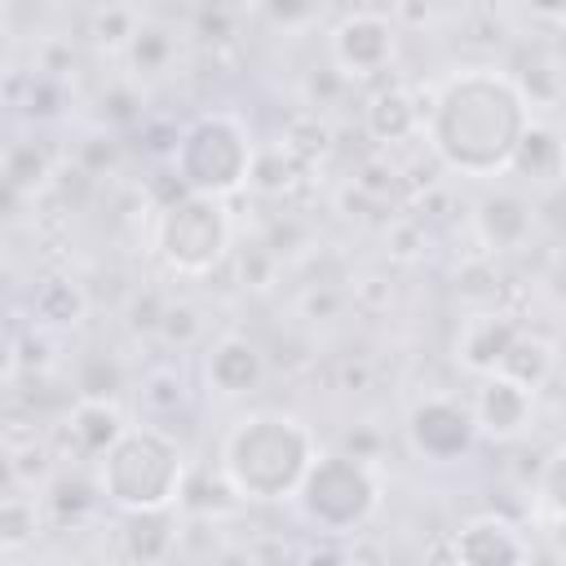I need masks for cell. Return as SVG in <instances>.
Segmentation results:
<instances>
[{"instance_id": "cell-18", "label": "cell", "mask_w": 566, "mask_h": 566, "mask_svg": "<svg viewBox=\"0 0 566 566\" xmlns=\"http://www.w3.org/2000/svg\"><path fill=\"white\" fill-rule=\"evenodd\" d=\"M88 318V292L71 274H44L27 296V323L44 332H71Z\"/></svg>"}, {"instance_id": "cell-27", "label": "cell", "mask_w": 566, "mask_h": 566, "mask_svg": "<svg viewBox=\"0 0 566 566\" xmlns=\"http://www.w3.org/2000/svg\"><path fill=\"white\" fill-rule=\"evenodd\" d=\"M230 265H234V279H239L243 292H270V287L279 283V274H283V256H279L265 239H243V243H234Z\"/></svg>"}, {"instance_id": "cell-42", "label": "cell", "mask_w": 566, "mask_h": 566, "mask_svg": "<svg viewBox=\"0 0 566 566\" xmlns=\"http://www.w3.org/2000/svg\"><path fill=\"white\" fill-rule=\"evenodd\" d=\"M349 305L363 314H385L394 305V283L385 274H363L349 283Z\"/></svg>"}, {"instance_id": "cell-24", "label": "cell", "mask_w": 566, "mask_h": 566, "mask_svg": "<svg viewBox=\"0 0 566 566\" xmlns=\"http://www.w3.org/2000/svg\"><path fill=\"white\" fill-rule=\"evenodd\" d=\"M44 500L35 491H22V486H9L4 500H0V553L4 557H18L27 544H35V535L44 531Z\"/></svg>"}, {"instance_id": "cell-39", "label": "cell", "mask_w": 566, "mask_h": 566, "mask_svg": "<svg viewBox=\"0 0 566 566\" xmlns=\"http://www.w3.org/2000/svg\"><path fill=\"white\" fill-rule=\"evenodd\" d=\"M234 9L226 4V0H203L199 4V13H195V35L203 40V44H226V40H234Z\"/></svg>"}, {"instance_id": "cell-1", "label": "cell", "mask_w": 566, "mask_h": 566, "mask_svg": "<svg viewBox=\"0 0 566 566\" xmlns=\"http://www.w3.org/2000/svg\"><path fill=\"white\" fill-rule=\"evenodd\" d=\"M424 102V146L442 172L491 181L509 177L513 150L526 133L531 102L517 75L500 66H460L420 93Z\"/></svg>"}, {"instance_id": "cell-5", "label": "cell", "mask_w": 566, "mask_h": 566, "mask_svg": "<svg viewBox=\"0 0 566 566\" xmlns=\"http://www.w3.org/2000/svg\"><path fill=\"white\" fill-rule=\"evenodd\" d=\"M380 500L385 482L376 473V460H363L340 447L318 451L292 504L314 526V535H358L380 513Z\"/></svg>"}, {"instance_id": "cell-13", "label": "cell", "mask_w": 566, "mask_h": 566, "mask_svg": "<svg viewBox=\"0 0 566 566\" xmlns=\"http://www.w3.org/2000/svg\"><path fill=\"white\" fill-rule=\"evenodd\" d=\"M451 553L464 566H517L531 562V539L500 513H478L451 535Z\"/></svg>"}, {"instance_id": "cell-32", "label": "cell", "mask_w": 566, "mask_h": 566, "mask_svg": "<svg viewBox=\"0 0 566 566\" xmlns=\"http://www.w3.org/2000/svg\"><path fill=\"white\" fill-rule=\"evenodd\" d=\"M349 84H354V80H349L336 62H327V66H314V71L301 80V97H305V106H310V111L327 115L332 106H340V102H345Z\"/></svg>"}, {"instance_id": "cell-7", "label": "cell", "mask_w": 566, "mask_h": 566, "mask_svg": "<svg viewBox=\"0 0 566 566\" xmlns=\"http://www.w3.org/2000/svg\"><path fill=\"white\" fill-rule=\"evenodd\" d=\"M407 447L424 460V464H460L473 455V447L482 442L473 407L451 398V394H424L407 407Z\"/></svg>"}, {"instance_id": "cell-38", "label": "cell", "mask_w": 566, "mask_h": 566, "mask_svg": "<svg viewBox=\"0 0 566 566\" xmlns=\"http://www.w3.org/2000/svg\"><path fill=\"white\" fill-rule=\"evenodd\" d=\"M142 93H137V80H115L106 93H102V124L111 128H128V124H142Z\"/></svg>"}, {"instance_id": "cell-35", "label": "cell", "mask_w": 566, "mask_h": 566, "mask_svg": "<svg viewBox=\"0 0 566 566\" xmlns=\"http://www.w3.org/2000/svg\"><path fill=\"white\" fill-rule=\"evenodd\" d=\"M119 389H124V367L111 354H93L75 371V394H84V398H115Z\"/></svg>"}, {"instance_id": "cell-19", "label": "cell", "mask_w": 566, "mask_h": 566, "mask_svg": "<svg viewBox=\"0 0 566 566\" xmlns=\"http://www.w3.org/2000/svg\"><path fill=\"white\" fill-rule=\"evenodd\" d=\"M40 500H44V513H49L53 526H84V522L97 513V504H106L93 464L66 469V473L57 469V473L49 478V486L40 491Z\"/></svg>"}, {"instance_id": "cell-49", "label": "cell", "mask_w": 566, "mask_h": 566, "mask_svg": "<svg viewBox=\"0 0 566 566\" xmlns=\"http://www.w3.org/2000/svg\"><path fill=\"white\" fill-rule=\"evenodd\" d=\"M398 13H402V18L411 22V27H420V22H429V4H424V9H416L411 0H398Z\"/></svg>"}, {"instance_id": "cell-30", "label": "cell", "mask_w": 566, "mask_h": 566, "mask_svg": "<svg viewBox=\"0 0 566 566\" xmlns=\"http://www.w3.org/2000/svg\"><path fill=\"white\" fill-rule=\"evenodd\" d=\"M142 18L128 9V4H102L93 18H88V40L97 53H124L128 40L137 35Z\"/></svg>"}, {"instance_id": "cell-31", "label": "cell", "mask_w": 566, "mask_h": 566, "mask_svg": "<svg viewBox=\"0 0 566 566\" xmlns=\"http://www.w3.org/2000/svg\"><path fill=\"white\" fill-rule=\"evenodd\" d=\"M283 142L305 159V164H314L327 146H332V128H327V119L318 115V111H296L287 124H283Z\"/></svg>"}, {"instance_id": "cell-4", "label": "cell", "mask_w": 566, "mask_h": 566, "mask_svg": "<svg viewBox=\"0 0 566 566\" xmlns=\"http://www.w3.org/2000/svg\"><path fill=\"white\" fill-rule=\"evenodd\" d=\"M155 261L177 279H208L234 252V217L217 195H177L172 203L155 208L150 226Z\"/></svg>"}, {"instance_id": "cell-37", "label": "cell", "mask_w": 566, "mask_h": 566, "mask_svg": "<svg viewBox=\"0 0 566 566\" xmlns=\"http://www.w3.org/2000/svg\"><path fill=\"white\" fill-rule=\"evenodd\" d=\"M349 305V292L345 287H336V283H305L301 292H296V314L301 318H310V323H327V318H336L340 310Z\"/></svg>"}, {"instance_id": "cell-43", "label": "cell", "mask_w": 566, "mask_h": 566, "mask_svg": "<svg viewBox=\"0 0 566 566\" xmlns=\"http://www.w3.org/2000/svg\"><path fill=\"white\" fill-rule=\"evenodd\" d=\"M256 9H261L274 27L296 31V27H305V22H314V18H318L323 0H256Z\"/></svg>"}, {"instance_id": "cell-20", "label": "cell", "mask_w": 566, "mask_h": 566, "mask_svg": "<svg viewBox=\"0 0 566 566\" xmlns=\"http://www.w3.org/2000/svg\"><path fill=\"white\" fill-rule=\"evenodd\" d=\"M57 177V159L49 150V142L40 137H13L4 146V190L13 199H35L53 186Z\"/></svg>"}, {"instance_id": "cell-26", "label": "cell", "mask_w": 566, "mask_h": 566, "mask_svg": "<svg viewBox=\"0 0 566 566\" xmlns=\"http://www.w3.org/2000/svg\"><path fill=\"white\" fill-rule=\"evenodd\" d=\"M500 371L504 376H513L517 385H526L531 394H539L548 380H553V371H557V349H553V340L548 336H539V332H517V340L509 345V354H504V363H500Z\"/></svg>"}, {"instance_id": "cell-2", "label": "cell", "mask_w": 566, "mask_h": 566, "mask_svg": "<svg viewBox=\"0 0 566 566\" xmlns=\"http://www.w3.org/2000/svg\"><path fill=\"white\" fill-rule=\"evenodd\" d=\"M314 460V429L283 407H256L239 416L217 447V469L243 504H292Z\"/></svg>"}, {"instance_id": "cell-16", "label": "cell", "mask_w": 566, "mask_h": 566, "mask_svg": "<svg viewBox=\"0 0 566 566\" xmlns=\"http://www.w3.org/2000/svg\"><path fill=\"white\" fill-rule=\"evenodd\" d=\"M363 128L376 146H402L416 133H424V102L407 84H380L363 102Z\"/></svg>"}, {"instance_id": "cell-45", "label": "cell", "mask_w": 566, "mask_h": 566, "mask_svg": "<svg viewBox=\"0 0 566 566\" xmlns=\"http://www.w3.org/2000/svg\"><path fill=\"white\" fill-rule=\"evenodd\" d=\"M71 62H75L71 44H57V40H49V44L40 49V57H35V71H44V75H66V71H71Z\"/></svg>"}, {"instance_id": "cell-50", "label": "cell", "mask_w": 566, "mask_h": 566, "mask_svg": "<svg viewBox=\"0 0 566 566\" xmlns=\"http://www.w3.org/2000/svg\"><path fill=\"white\" fill-rule=\"evenodd\" d=\"M562 186H566V142H562Z\"/></svg>"}, {"instance_id": "cell-41", "label": "cell", "mask_w": 566, "mask_h": 566, "mask_svg": "<svg viewBox=\"0 0 566 566\" xmlns=\"http://www.w3.org/2000/svg\"><path fill=\"white\" fill-rule=\"evenodd\" d=\"M349 181H358L367 195H376L380 203H389L407 181H402V168H394V164H385V159H371V164H363Z\"/></svg>"}, {"instance_id": "cell-28", "label": "cell", "mask_w": 566, "mask_h": 566, "mask_svg": "<svg viewBox=\"0 0 566 566\" xmlns=\"http://www.w3.org/2000/svg\"><path fill=\"white\" fill-rule=\"evenodd\" d=\"M155 340H159L168 354H186V349L203 345V314H199V305H190V301H172V296H168Z\"/></svg>"}, {"instance_id": "cell-36", "label": "cell", "mask_w": 566, "mask_h": 566, "mask_svg": "<svg viewBox=\"0 0 566 566\" xmlns=\"http://www.w3.org/2000/svg\"><path fill=\"white\" fill-rule=\"evenodd\" d=\"M535 495L553 517H566V442L544 455L539 478H535Z\"/></svg>"}, {"instance_id": "cell-21", "label": "cell", "mask_w": 566, "mask_h": 566, "mask_svg": "<svg viewBox=\"0 0 566 566\" xmlns=\"http://www.w3.org/2000/svg\"><path fill=\"white\" fill-rule=\"evenodd\" d=\"M186 402H190V380H186V371H181L177 358L150 363V367L142 371V380H137V407H142L146 420L164 424V420H172L177 411H186Z\"/></svg>"}, {"instance_id": "cell-8", "label": "cell", "mask_w": 566, "mask_h": 566, "mask_svg": "<svg viewBox=\"0 0 566 566\" xmlns=\"http://www.w3.org/2000/svg\"><path fill=\"white\" fill-rule=\"evenodd\" d=\"M327 53L349 80H376L398 57V27L380 9H354L327 31Z\"/></svg>"}, {"instance_id": "cell-44", "label": "cell", "mask_w": 566, "mask_h": 566, "mask_svg": "<svg viewBox=\"0 0 566 566\" xmlns=\"http://www.w3.org/2000/svg\"><path fill=\"white\" fill-rule=\"evenodd\" d=\"M111 164H115V142H111L106 133H93V137L80 142V150H75V168H80L84 177H97V172H106Z\"/></svg>"}, {"instance_id": "cell-22", "label": "cell", "mask_w": 566, "mask_h": 566, "mask_svg": "<svg viewBox=\"0 0 566 566\" xmlns=\"http://www.w3.org/2000/svg\"><path fill=\"white\" fill-rule=\"evenodd\" d=\"M562 133L548 124V119H531L517 150H513V164L509 172L522 177V181H562Z\"/></svg>"}, {"instance_id": "cell-25", "label": "cell", "mask_w": 566, "mask_h": 566, "mask_svg": "<svg viewBox=\"0 0 566 566\" xmlns=\"http://www.w3.org/2000/svg\"><path fill=\"white\" fill-rule=\"evenodd\" d=\"M305 172H310V164L279 137V142H270V146H256V164H252L248 190L270 195V199H283V195H292V190L305 181Z\"/></svg>"}, {"instance_id": "cell-3", "label": "cell", "mask_w": 566, "mask_h": 566, "mask_svg": "<svg viewBox=\"0 0 566 566\" xmlns=\"http://www.w3.org/2000/svg\"><path fill=\"white\" fill-rule=\"evenodd\" d=\"M102 500L115 513H137V509H177L186 500L190 482V460L177 433L168 424H128V433L93 464Z\"/></svg>"}, {"instance_id": "cell-9", "label": "cell", "mask_w": 566, "mask_h": 566, "mask_svg": "<svg viewBox=\"0 0 566 566\" xmlns=\"http://www.w3.org/2000/svg\"><path fill=\"white\" fill-rule=\"evenodd\" d=\"M128 433V416L119 407V398H84L75 394L53 429L57 455L75 460V464H97L119 438Z\"/></svg>"}, {"instance_id": "cell-6", "label": "cell", "mask_w": 566, "mask_h": 566, "mask_svg": "<svg viewBox=\"0 0 566 566\" xmlns=\"http://www.w3.org/2000/svg\"><path fill=\"white\" fill-rule=\"evenodd\" d=\"M172 172L181 177L186 190L195 195H217V199H234L239 190H248L252 181V164H256V142L248 133V124L230 111H203L195 115L172 150Z\"/></svg>"}, {"instance_id": "cell-17", "label": "cell", "mask_w": 566, "mask_h": 566, "mask_svg": "<svg viewBox=\"0 0 566 566\" xmlns=\"http://www.w3.org/2000/svg\"><path fill=\"white\" fill-rule=\"evenodd\" d=\"M181 504L177 509H137V513H119V553L128 562L155 566L168 562L181 544Z\"/></svg>"}, {"instance_id": "cell-11", "label": "cell", "mask_w": 566, "mask_h": 566, "mask_svg": "<svg viewBox=\"0 0 566 566\" xmlns=\"http://www.w3.org/2000/svg\"><path fill=\"white\" fill-rule=\"evenodd\" d=\"M517 332H522L517 314H509L504 305H478L473 314H464V323L455 332V363L469 376H491V371H500Z\"/></svg>"}, {"instance_id": "cell-12", "label": "cell", "mask_w": 566, "mask_h": 566, "mask_svg": "<svg viewBox=\"0 0 566 566\" xmlns=\"http://www.w3.org/2000/svg\"><path fill=\"white\" fill-rule=\"evenodd\" d=\"M473 420H478V433L491 438V442H513L526 433L531 416H535V394L526 385H517L513 376L504 371H491V376H478V394H473Z\"/></svg>"}, {"instance_id": "cell-40", "label": "cell", "mask_w": 566, "mask_h": 566, "mask_svg": "<svg viewBox=\"0 0 566 566\" xmlns=\"http://www.w3.org/2000/svg\"><path fill=\"white\" fill-rule=\"evenodd\" d=\"M164 305H168V296L164 292H155V287H142V292H133L128 296V327L137 332V336H155L159 332V318H164Z\"/></svg>"}, {"instance_id": "cell-10", "label": "cell", "mask_w": 566, "mask_h": 566, "mask_svg": "<svg viewBox=\"0 0 566 566\" xmlns=\"http://www.w3.org/2000/svg\"><path fill=\"white\" fill-rule=\"evenodd\" d=\"M199 371H203V385H208L212 398L239 402V398H252L265 385L270 363H265V349L256 340H248L243 332H221L203 345Z\"/></svg>"}, {"instance_id": "cell-34", "label": "cell", "mask_w": 566, "mask_h": 566, "mask_svg": "<svg viewBox=\"0 0 566 566\" xmlns=\"http://www.w3.org/2000/svg\"><path fill=\"white\" fill-rule=\"evenodd\" d=\"M62 106H66V84H62V75H44V71H35V75L27 80L22 115L35 119V124H49V119L62 115Z\"/></svg>"}, {"instance_id": "cell-33", "label": "cell", "mask_w": 566, "mask_h": 566, "mask_svg": "<svg viewBox=\"0 0 566 566\" xmlns=\"http://www.w3.org/2000/svg\"><path fill=\"white\" fill-rule=\"evenodd\" d=\"M424 248H429V234H424V221L416 212L389 217V226H385V252H389V261L411 265V261L424 256Z\"/></svg>"}, {"instance_id": "cell-23", "label": "cell", "mask_w": 566, "mask_h": 566, "mask_svg": "<svg viewBox=\"0 0 566 566\" xmlns=\"http://www.w3.org/2000/svg\"><path fill=\"white\" fill-rule=\"evenodd\" d=\"M177 57H181L177 31L168 22H155V18H142L137 35L124 49V62H128L133 80H159V75H168L177 66Z\"/></svg>"}, {"instance_id": "cell-14", "label": "cell", "mask_w": 566, "mask_h": 566, "mask_svg": "<svg viewBox=\"0 0 566 566\" xmlns=\"http://www.w3.org/2000/svg\"><path fill=\"white\" fill-rule=\"evenodd\" d=\"M535 230V208L517 190H491L473 203V234L482 252H517Z\"/></svg>"}, {"instance_id": "cell-15", "label": "cell", "mask_w": 566, "mask_h": 566, "mask_svg": "<svg viewBox=\"0 0 566 566\" xmlns=\"http://www.w3.org/2000/svg\"><path fill=\"white\" fill-rule=\"evenodd\" d=\"M57 442L35 420H9L4 424V478L22 491H44L57 473Z\"/></svg>"}, {"instance_id": "cell-46", "label": "cell", "mask_w": 566, "mask_h": 566, "mask_svg": "<svg viewBox=\"0 0 566 566\" xmlns=\"http://www.w3.org/2000/svg\"><path fill=\"white\" fill-rule=\"evenodd\" d=\"M535 22H548V27H566V0H517Z\"/></svg>"}, {"instance_id": "cell-29", "label": "cell", "mask_w": 566, "mask_h": 566, "mask_svg": "<svg viewBox=\"0 0 566 566\" xmlns=\"http://www.w3.org/2000/svg\"><path fill=\"white\" fill-rule=\"evenodd\" d=\"M455 292H460L464 301H473V305H500L504 279H500V270H495V256H491V252H473L469 261H460V270H455Z\"/></svg>"}, {"instance_id": "cell-47", "label": "cell", "mask_w": 566, "mask_h": 566, "mask_svg": "<svg viewBox=\"0 0 566 566\" xmlns=\"http://www.w3.org/2000/svg\"><path fill=\"white\" fill-rule=\"evenodd\" d=\"M345 451H354V455H363V460H376L380 438H376V433H367V429H354V433H345Z\"/></svg>"}, {"instance_id": "cell-48", "label": "cell", "mask_w": 566, "mask_h": 566, "mask_svg": "<svg viewBox=\"0 0 566 566\" xmlns=\"http://www.w3.org/2000/svg\"><path fill=\"white\" fill-rule=\"evenodd\" d=\"M367 380H371V367L367 363H340V389L358 394V389H367Z\"/></svg>"}]
</instances>
